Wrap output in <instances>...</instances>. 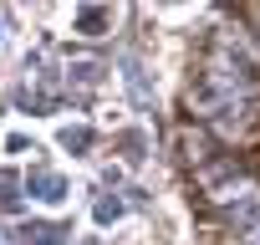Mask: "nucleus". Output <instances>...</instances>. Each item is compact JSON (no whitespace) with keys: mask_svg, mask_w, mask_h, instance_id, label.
<instances>
[{"mask_svg":"<svg viewBox=\"0 0 260 245\" xmlns=\"http://www.w3.org/2000/svg\"><path fill=\"white\" fill-rule=\"evenodd\" d=\"M102 26H107V11H97V6L77 11V31H82V36H102Z\"/></svg>","mask_w":260,"mask_h":245,"instance_id":"obj_5","label":"nucleus"},{"mask_svg":"<svg viewBox=\"0 0 260 245\" xmlns=\"http://www.w3.org/2000/svg\"><path fill=\"white\" fill-rule=\"evenodd\" d=\"M224 215H230V225H235L240 245H260V189H255V184H250V189H245Z\"/></svg>","mask_w":260,"mask_h":245,"instance_id":"obj_1","label":"nucleus"},{"mask_svg":"<svg viewBox=\"0 0 260 245\" xmlns=\"http://www.w3.org/2000/svg\"><path fill=\"white\" fill-rule=\"evenodd\" d=\"M122 87H127L138 112H153V87H148V72H143L138 56H122Z\"/></svg>","mask_w":260,"mask_h":245,"instance_id":"obj_2","label":"nucleus"},{"mask_svg":"<svg viewBox=\"0 0 260 245\" xmlns=\"http://www.w3.org/2000/svg\"><path fill=\"white\" fill-rule=\"evenodd\" d=\"M26 194H36L41 204H61L72 189H67V179H61V174H51V169H31V179H26Z\"/></svg>","mask_w":260,"mask_h":245,"instance_id":"obj_4","label":"nucleus"},{"mask_svg":"<svg viewBox=\"0 0 260 245\" xmlns=\"http://www.w3.org/2000/svg\"><path fill=\"white\" fill-rule=\"evenodd\" d=\"M61 143H67V148H77V154H87V148H92V128H82V122H77V128H67V133H61Z\"/></svg>","mask_w":260,"mask_h":245,"instance_id":"obj_7","label":"nucleus"},{"mask_svg":"<svg viewBox=\"0 0 260 245\" xmlns=\"http://www.w3.org/2000/svg\"><path fill=\"white\" fill-rule=\"evenodd\" d=\"M122 220V199H97V225H112Z\"/></svg>","mask_w":260,"mask_h":245,"instance_id":"obj_8","label":"nucleus"},{"mask_svg":"<svg viewBox=\"0 0 260 245\" xmlns=\"http://www.w3.org/2000/svg\"><path fill=\"white\" fill-rule=\"evenodd\" d=\"M16 189H21V179L0 169V204H6V209H21V194H16Z\"/></svg>","mask_w":260,"mask_h":245,"instance_id":"obj_6","label":"nucleus"},{"mask_svg":"<svg viewBox=\"0 0 260 245\" xmlns=\"http://www.w3.org/2000/svg\"><path fill=\"white\" fill-rule=\"evenodd\" d=\"M16 240H21V245H67V240H72V225L31 220V225H21V230H16Z\"/></svg>","mask_w":260,"mask_h":245,"instance_id":"obj_3","label":"nucleus"}]
</instances>
